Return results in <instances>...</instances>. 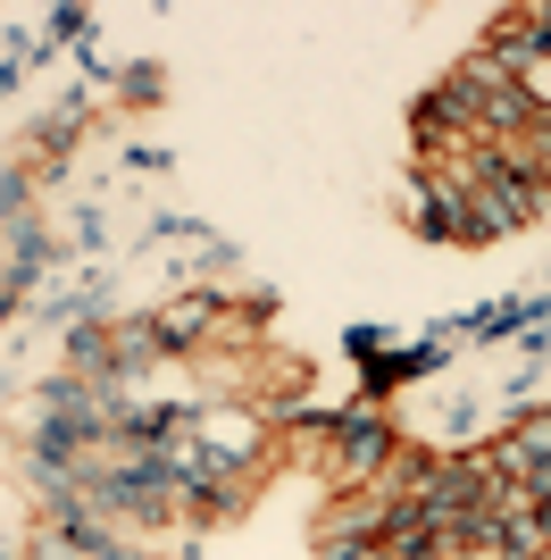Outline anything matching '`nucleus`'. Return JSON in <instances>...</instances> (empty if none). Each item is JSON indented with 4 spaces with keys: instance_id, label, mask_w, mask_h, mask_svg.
I'll use <instances>...</instances> for the list:
<instances>
[{
    "instance_id": "9",
    "label": "nucleus",
    "mask_w": 551,
    "mask_h": 560,
    "mask_svg": "<svg viewBox=\"0 0 551 560\" xmlns=\"http://www.w3.org/2000/svg\"><path fill=\"white\" fill-rule=\"evenodd\" d=\"M126 101H160V68H126Z\"/></svg>"
},
{
    "instance_id": "3",
    "label": "nucleus",
    "mask_w": 551,
    "mask_h": 560,
    "mask_svg": "<svg viewBox=\"0 0 551 560\" xmlns=\"http://www.w3.org/2000/svg\"><path fill=\"white\" fill-rule=\"evenodd\" d=\"M484 460H493V477H543L551 468V410L543 419H518L502 444H484Z\"/></svg>"
},
{
    "instance_id": "10",
    "label": "nucleus",
    "mask_w": 551,
    "mask_h": 560,
    "mask_svg": "<svg viewBox=\"0 0 551 560\" xmlns=\"http://www.w3.org/2000/svg\"><path fill=\"white\" fill-rule=\"evenodd\" d=\"M318 560H392V552H385V544H326Z\"/></svg>"
},
{
    "instance_id": "7",
    "label": "nucleus",
    "mask_w": 551,
    "mask_h": 560,
    "mask_svg": "<svg viewBox=\"0 0 551 560\" xmlns=\"http://www.w3.org/2000/svg\"><path fill=\"white\" fill-rule=\"evenodd\" d=\"M25 201H34V176H25V167H0V218H25Z\"/></svg>"
},
{
    "instance_id": "6",
    "label": "nucleus",
    "mask_w": 551,
    "mask_h": 560,
    "mask_svg": "<svg viewBox=\"0 0 551 560\" xmlns=\"http://www.w3.org/2000/svg\"><path fill=\"white\" fill-rule=\"evenodd\" d=\"M68 142H84V109H50L43 126H34V142H25V151H34V160H59Z\"/></svg>"
},
{
    "instance_id": "4",
    "label": "nucleus",
    "mask_w": 551,
    "mask_h": 560,
    "mask_svg": "<svg viewBox=\"0 0 551 560\" xmlns=\"http://www.w3.org/2000/svg\"><path fill=\"white\" fill-rule=\"evenodd\" d=\"M151 327H160V351H192V343H209V335L226 327V302H218V293H184V302L160 310Z\"/></svg>"
},
{
    "instance_id": "5",
    "label": "nucleus",
    "mask_w": 551,
    "mask_h": 560,
    "mask_svg": "<svg viewBox=\"0 0 551 560\" xmlns=\"http://www.w3.org/2000/svg\"><path fill=\"white\" fill-rule=\"evenodd\" d=\"M151 360H167V351H160V327H151V318H117V327H109V376L126 385V376L151 369Z\"/></svg>"
},
{
    "instance_id": "11",
    "label": "nucleus",
    "mask_w": 551,
    "mask_h": 560,
    "mask_svg": "<svg viewBox=\"0 0 551 560\" xmlns=\"http://www.w3.org/2000/svg\"><path fill=\"white\" fill-rule=\"evenodd\" d=\"M443 560H468V552H443Z\"/></svg>"
},
{
    "instance_id": "2",
    "label": "nucleus",
    "mask_w": 551,
    "mask_h": 560,
    "mask_svg": "<svg viewBox=\"0 0 551 560\" xmlns=\"http://www.w3.org/2000/svg\"><path fill=\"white\" fill-rule=\"evenodd\" d=\"M385 493H326V511L309 518V544H385Z\"/></svg>"
},
{
    "instance_id": "8",
    "label": "nucleus",
    "mask_w": 551,
    "mask_h": 560,
    "mask_svg": "<svg viewBox=\"0 0 551 560\" xmlns=\"http://www.w3.org/2000/svg\"><path fill=\"white\" fill-rule=\"evenodd\" d=\"M17 560H84V552H75V544L59 536V527H34V544H25Z\"/></svg>"
},
{
    "instance_id": "1",
    "label": "nucleus",
    "mask_w": 551,
    "mask_h": 560,
    "mask_svg": "<svg viewBox=\"0 0 551 560\" xmlns=\"http://www.w3.org/2000/svg\"><path fill=\"white\" fill-rule=\"evenodd\" d=\"M401 452V427L385 410H343V419H318V477L326 493H367L385 477V460Z\"/></svg>"
}]
</instances>
